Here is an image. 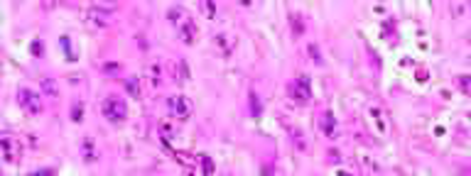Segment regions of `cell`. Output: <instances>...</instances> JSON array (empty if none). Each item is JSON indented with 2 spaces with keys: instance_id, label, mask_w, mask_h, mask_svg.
Instances as JSON below:
<instances>
[{
  "instance_id": "cell-5",
  "label": "cell",
  "mask_w": 471,
  "mask_h": 176,
  "mask_svg": "<svg viewBox=\"0 0 471 176\" xmlns=\"http://www.w3.org/2000/svg\"><path fill=\"white\" fill-rule=\"evenodd\" d=\"M59 44H62V49H64V57H67L69 61H74V59H76V54H74V49H71V39H69V37H62V39H59Z\"/></svg>"
},
{
  "instance_id": "cell-11",
  "label": "cell",
  "mask_w": 471,
  "mask_h": 176,
  "mask_svg": "<svg viewBox=\"0 0 471 176\" xmlns=\"http://www.w3.org/2000/svg\"><path fill=\"white\" fill-rule=\"evenodd\" d=\"M116 69H121V66H116V64H106V73H116Z\"/></svg>"
},
{
  "instance_id": "cell-4",
  "label": "cell",
  "mask_w": 471,
  "mask_h": 176,
  "mask_svg": "<svg viewBox=\"0 0 471 176\" xmlns=\"http://www.w3.org/2000/svg\"><path fill=\"white\" fill-rule=\"evenodd\" d=\"M20 103H25L30 113H40V110H42V106H40V98H37L32 91H20Z\"/></svg>"
},
{
  "instance_id": "cell-9",
  "label": "cell",
  "mask_w": 471,
  "mask_h": 176,
  "mask_svg": "<svg viewBox=\"0 0 471 176\" xmlns=\"http://www.w3.org/2000/svg\"><path fill=\"white\" fill-rule=\"evenodd\" d=\"M324 125H327V127H324V130H327V135H334V125H337V122H332V113H327V115H324Z\"/></svg>"
},
{
  "instance_id": "cell-1",
  "label": "cell",
  "mask_w": 471,
  "mask_h": 176,
  "mask_svg": "<svg viewBox=\"0 0 471 176\" xmlns=\"http://www.w3.org/2000/svg\"><path fill=\"white\" fill-rule=\"evenodd\" d=\"M103 115L108 117L111 122H118V120H123V117L128 115V108H126V101H121V98H116V96H111L106 103H103Z\"/></svg>"
},
{
  "instance_id": "cell-6",
  "label": "cell",
  "mask_w": 471,
  "mask_h": 176,
  "mask_svg": "<svg viewBox=\"0 0 471 176\" xmlns=\"http://www.w3.org/2000/svg\"><path fill=\"white\" fill-rule=\"evenodd\" d=\"M251 106H253V108H251V113H253V115H260V113H263L260 101H258V96H256V93H251Z\"/></svg>"
},
{
  "instance_id": "cell-8",
  "label": "cell",
  "mask_w": 471,
  "mask_h": 176,
  "mask_svg": "<svg viewBox=\"0 0 471 176\" xmlns=\"http://www.w3.org/2000/svg\"><path fill=\"white\" fill-rule=\"evenodd\" d=\"M32 54H35V57H42V54H44V44H42L40 39L32 42Z\"/></svg>"
},
{
  "instance_id": "cell-10",
  "label": "cell",
  "mask_w": 471,
  "mask_h": 176,
  "mask_svg": "<svg viewBox=\"0 0 471 176\" xmlns=\"http://www.w3.org/2000/svg\"><path fill=\"white\" fill-rule=\"evenodd\" d=\"M44 91H47L49 96H54V93H57V91H54V83H52V81H44Z\"/></svg>"
},
{
  "instance_id": "cell-3",
  "label": "cell",
  "mask_w": 471,
  "mask_h": 176,
  "mask_svg": "<svg viewBox=\"0 0 471 176\" xmlns=\"http://www.w3.org/2000/svg\"><path fill=\"white\" fill-rule=\"evenodd\" d=\"M292 96L300 98V101H309L312 91H309V78L307 76H302L297 83H292Z\"/></svg>"
},
{
  "instance_id": "cell-7",
  "label": "cell",
  "mask_w": 471,
  "mask_h": 176,
  "mask_svg": "<svg viewBox=\"0 0 471 176\" xmlns=\"http://www.w3.org/2000/svg\"><path fill=\"white\" fill-rule=\"evenodd\" d=\"M126 88H128V93H130V96H137V93H140L137 78H128V81H126Z\"/></svg>"
},
{
  "instance_id": "cell-2",
  "label": "cell",
  "mask_w": 471,
  "mask_h": 176,
  "mask_svg": "<svg viewBox=\"0 0 471 176\" xmlns=\"http://www.w3.org/2000/svg\"><path fill=\"white\" fill-rule=\"evenodd\" d=\"M167 106H170V113H172V115L187 117L189 113H192V103H189L187 98H170Z\"/></svg>"
}]
</instances>
